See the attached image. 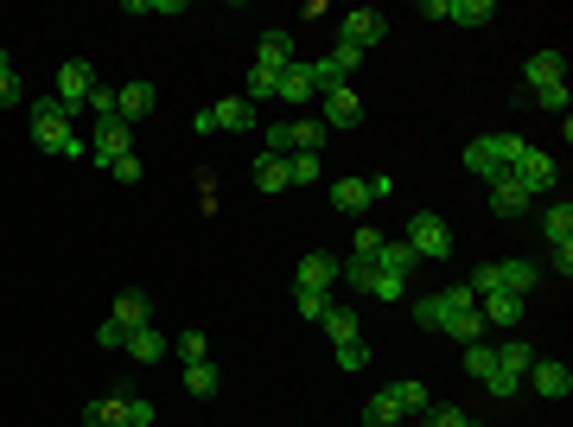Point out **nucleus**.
<instances>
[{
	"label": "nucleus",
	"instance_id": "nucleus-49",
	"mask_svg": "<svg viewBox=\"0 0 573 427\" xmlns=\"http://www.w3.org/2000/svg\"><path fill=\"white\" fill-rule=\"evenodd\" d=\"M128 427H153V402L147 396H128Z\"/></svg>",
	"mask_w": 573,
	"mask_h": 427
},
{
	"label": "nucleus",
	"instance_id": "nucleus-17",
	"mask_svg": "<svg viewBox=\"0 0 573 427\" xmlns=\"http://www.w3.org/2000/svg\"><path fill=\"white\" fill-rule=\"evenodd\" d=\"M542 281V268L523 262V255H510V262H497V294H523L529 300V287Z\"/></svg>",
	"mask_w": 573,
	"mask_h": 427
},
{
	"label": "nucleus",
	"instance_id": "nucleus-23",
	"mask_svg": "<svg viewBox=\"0 0 573 427\" xmlns=\"http://www.w3.org/2000/svg\"><path fill=\"white\" fill-rule=\"evenodd\" d=\"M382 396H389L395 408H402V415H421V408L433 402V396H427V383H414V377H395V383H382Z\"/></svg>",
	"mask_w": 573,
	"mask_h": 427
},
{
	"label": "nucleus",
	"instance_id": "nucleus-18",
	"mask_svg": "<svg viewBox=\"0 0 573 427\" xmlns=\"http://www.w3.org/2000/svg\"><path fill=\"white\" fill-rule=\"evenodd\" d=\"M109 319H121L128 332H141V326H153V300L141 294V287H121V294H115V313H109Z\"/></svg>",
	"mask_w": 573,
	"mask_h": 427
},
{
	"label": "nucleus",
	"instance_id": "nucleus-38",
	"mask_svg": "<svg viewBox=\"0 0 573 427\" xmlns=\"http://www.w3.org/2000/svg\"><path fill=\"white\" fill-rule=\"evenodd\" d=\"M363 294H370V300H382V306H395V300L408 294V281H395V275H376V268H370V281H363Z\"/></svg>",
	"mask_w": 573,
	"mask_h": 427
},
{
	"label": "nucleus",
	"instance_id": "nucleus-43",
	"mask_svg": "<svg viewBox=\"0 0 573 427\" xmlns=\"http://www.w3.org/2000/svg\"><path fill=\"white\" fill-rule=\"evenodd\" d=\"M20 102V71L7 64V51H0V109H13Z\"/></svg>",
	"mask_w": 573,
	"mask_h": 427
},
{
	"label": "nucleus",
	"instance_id": "nucleus-35",
	"mask_svg": "<svg viewBox=\"0 0 573 427\" xmlns=\"http://www.w3.org/2000/svg\"><path fill=\"white\" fill-rule=\"evenodd\" d=\"M421 421H427V427H472V415H465L459 402H427Z\"/></svg>",
	"mask_w": 573,
	"mask_h": 427
},
{
	"label": "nucleus",
	"instance_id": "nucleus-30",
	"mask_svg": "<svg viewBox=\"0 0 573 427\" xmlns=\"http://www.w3.org/2000/svg\"><path fill=\"white\" fill-rule=\"evenodd\" d=\"M274 90H281V71L255 64V71H249V83H242V102H255V109H262V102H274Z\"/></svg>",
	"mask_w": 573,
	"mask_h": 427
},
{
	"label": "nucleus",
	"instance_id": "nucleus-31",
	"mask_svg": "<svg viewBox=\"0 0 573 427\" xmlns=\"http://www.w3.org/2000/svg\"><path fill=\"white\" fill-rule=\"evenodd\" d=\"M185 389H191L198 402H211L217 389H223V377H217V364H211V357H204V364H185Z\"/></svg>",
	"mask_w": 573,
	"mask_h": 427
},
{
	"label": "nucleus",
	"instance_id": "nucleus-21",
	"mask_svg": "<svg viewBox=\"0 0 573 427\" xmlns=\"http://www.w3.org/2000/svg\"><path fill=\"white\" fill-rule=\"evenodd\" d=\"M542 236H548V249H567L573 243V204L567 198H554L548 211H542Z\"/></svg>",
	"mask_w": 573,
	"mask_h": 427
},
{
	"label": "nucleus",
	"instance_id": "nucleus-39",
	"mask_svg": "<svg viewBox=\"0 0 573 427\" xmlns=\"http://www.w3.org/2000/svg\"><path fill=\"white\" fill-rule=\"evenodd\" d=\"M491 370H497V345H484V338L465 345V377H491Z\"/></svg>",
	"mask_w": 573,
	"mask_h": 427
},
{
	"label": "nucleus",
	"instance_id": "nucleus-27",
	"mask_svg": "<svg viewBox=\"0 0 573 427\" xmlns=\"http://www.w3.org/2000/svg\"><path fill=\"white\" fill-rule=\"evenodd\" d=\"M115 96H121V122L128 128L141 122V115H153V83H121Z\"/></svg>",
	"mask_w": 573,
	"mask_h": 427
},
{
	"label": "nucleus",
	"instance_id": "nucleus-16",
	"mask_svg": "<svg viewBox=\"0 0 573 427\" xmlns=\"http://www.w3.org/2000/svg\"><path fill=\"white\" fill-rule=\"evenodd\" d=\"M370 179H357V173H344L338 185H332V211H344V217H363V211H370Z\"/></svg>",
	"mask_w": 573,
	"mask_h": 427
},
{
	"label": "nucleus",
	"instance_id": "nucleus-13",
	"mask_svg": "<svg viewBox=\"0 0 573 427\" xmlns=\"http://www.w3.org/2000/svg\"><path fill=\"white\" fill-rule=\"evenodd\" d=\"M293 287H312V294H332V287H338V262H332L325 249L300 255V275H293Z\"/></svg>",
	"mask_w": 573,
	"mask_h": 427
},
{
	"label": "nucleus",
	"instance_id": "nucleus-50",
	"mask_svg": "<svg viewBox=\"0 0 573 427\" xmlns=\"http://www.w3.org/2000/svg\"><path fill=\"white\" fill-rule=\"evenodd\" d=\"M472 427H478V421H472Z\"/></svg>",
	"mask_w": 573,
	"mask_h": 427
},
{
	"label": "nucleus",
	"instance_id": "nucleus-6",
	"mask_svg": "<svg viewBox=\"0 0 573 427\" xmlns=\"http://www.w3.org/2000/svg\"><path fill=\"white\" fill-rule=\"evenodd\" d=\"M319 96H325V77H319V64L293 58L287 71H281V90H274V102H287L293 115H306V102H319Z\"/></svg>",
	"mask_w": 573,
	"mask_h": 427
},
{
	"label": "nucleus",
	"instance_id": "nucleus-14",
	"mask_svg": "<svg viewBox=\"0 0 573 427\" xmlns=\"http://www.w3.org/2000/svg\"><path fill=\"white\" fill-rule=\"evenodd\" d=\"M548 83H567V58L561 51H535L523 64V90H548Z\"/></svg>",
	"mask_w": 573,
	"mask_h": 427
},
{
	"label": "nucleus",
	"instance_id": "nucleus-11",
	"mask_svg": "<svg viewBox=\"0 0 573 427\" xmlns=\"http://www.w3.org/2000/svg\"><path fill=\"white\" fill-rule=\"evenodd\" d=\"M128 153H134V128H128V122H102V128H96V141H90V160L102 166V173H109L115 160H128Z\"/></svg>",
	"mask_w": 573,
	"mask_h": 427
},
{
	"label": "nucleus",
	"instance_id": "nucleus-29",
	"mask_svg": "<svg viewBox=\"0 0 573 427\" xmlns=\"http://www.w3.org/2000/svg\"><path fill=\"white\" fill-rule=\"evenodd\" d=\"M446 20H459V26H491V20H497V0H446Z\"/></svg>",
	"mask_w": 573,
	"mask_h": 427
},
{
	"label": "nucleus",
	"instance_id": "nucleus-5",
	"mask_svg": "<svg viewBox=\"0 0 573 427\" xmlns=\"http://www.w3.org/2000/svg\"><path fill=\"white\" fill-rule=\"evenodd\" d=\"M402 243L421 255V262H453V224H446L440 211H414Z\"/></svg>",
	"mask_w": 573,
	"mask_h": 427
},
{
	"label": "nucleus",
	"instance_id": "nucleus-48",
	"mask_svg": "<svg viewBox=\"0 0 573 427\" xmlns=\"http://www.w3.org/2000/svg\"><path fill=\"white\" fill-rule=\"evenodd\" d=\"M268 153H281V160L293 153V134H287V122H268Z\"/></svg>",
	"mask_w": 573,
	"mask_h": 427
},
{
	"label": "nucleus",
	"instance_id": "nucleus-1",
	"mask_svg": "<svg viewBox=\"0 0 573 427\" xmlns=\"http://www.w3.org/2000/svg\"><path fill=\"white\" fill-rule=\"evenodd\" d=\"M414 319L421 326H433V332H446V338H459V345H478L484 332V319H478V294L472 287H440V294H427V300H414Z\"/></svg>",
	"mask_w": 573,
	"mask_h": 427
},
{
	"label": "nucleus",
	"instance_id": "nucleus-10",
	"mask_svg": "<svg viewBox=\"0 0 573 427\" xmlns=\"http://www.w3.org/2000/svg\"><path fill=\"white\" fill-rule=\"evenodd\" d=\"M319 122H325V128H357V122H363V96L351 90V83L325 90V96H319Z\"/></svg>",
	"mask_w": 573,
	"mask_h": 427
},
{
	"label": "nucleus",
	"instance_id": "nucleus-22",
	"mask_svg": "<svg viewBox=\"0 0 573 427\" xmlns=\"http://www.w3.org/2000/svg\"><path fill=\"white\" fill-rule=\"evenodd\" d=\"M121 351H128L134 364H160V357H166V332L160 326H141V332H128V345H121Z\"/></svg>",
	"mask_w": 573,
	"mask_h": 427
},
{
	"label": "nucleus",
	"instance_id": "nucleus-36",
	"mask_svg": "<svg viewBox=\"0 0 573 427\" xmlns=\"http://www.w3.org/2000/svg\"><path fill=\"white\" fill-rule=\"evenodd\" d=\"M319 153H287V185H319Z\"/></svg>",
	"mask_w": 573,
	"mask_h": 427
},
{
	"label": "nucleus",
	"instance_id": "nucleus-45",
	"mask_svg": "<svg viewBox=\"0 0 573 427\" xmlns=\"http://www.w3.org/2000/svg\"><path fill=\"white\" fill-rule=\"evenodd\" d=\"M179 357H185V364H204V332H198V326L179 332Z\"/></svg>",
	"mask_w": 573,
	"mask_h": 427
},
{
	"label": "nucleus",
	"instance_id": "nucleus-26",
	"mask_svg": "<svg viewBox=\"0 0 573 427\" xmlns=\"http://www.w3.org/2000/svg\"><path fill=\"white\" fill-rule=\"evenodd\" d=\"M83 427H128V396H102L83 408Z\"/></svg>",
	"mask_w": 573,
	"mask_h": 427
},
{
	"label": "nucleus",
	"instance_id": "nucleus-8",
	"mask_svg": "<svg viewBox=\"0 0 573 427\" xmlns=\"http://www.w3.org/2000/svg\"><path fill=\"white\" fill-rule=\"evenodd\" d=\"M516 185H523L529 198H542V192H554V185H561V160H554V153H542V147H529L523 160H516V173H510Z\"/></svg>",
	"mask_w": 573,
	"mask_h": 427
},
{
	"label": "nucleus",
	"instance_id": "nucleus-40",
	"mask_svg": "<svg viewBox=\"0 0 573 427\" xmlns=\"http://www.w3.org/2000/svg\"><path fill=\"white\" fill-rule=\"evenodd\" d=\"M293 306H300V319H325V313H332V294H312V287H293Z\"/></svg>",
	"mask_w": 573,
	"mask_h": 427
},
{
	"label": "nucleus",
	"instance_id": "nucleus-32",
	"mask_svg": "<svg viewBox=\"0 0 573 427\" xmlns=\"http://www.w3.org/2000/svg\"><path fill=\"white\" fill-rule=\"evenodd\" d=\"M363 427H408V415H402V408H395V402L376 389V396L363 402Z\"/></svg>",
	"mask_w": 573,
	"mask_h": 427
},
{
	"label": "nucleus",
	"instance_id": "nucleus-47",
	"mask_svg": "<svg viewBox=\"0 0 573 427\" xmlns=\"http://www.w3.org/2000/svg\"><path fill=\"white\" fill-rule=\"evenodd\" d=\"M109 173H115L121 185H134V179H141V173H147V166H141V153H128V160H115V166H109Z\"/></svg>",
	"mask_w": 573,
	"mask_h": 427
},
{
	"label": "nucleus",
	"instance_id": "nucleus-37",
	"mask_svg": "<svg viewBox=\"0 0 573 427\" xmlns=\"http://www.w3.org/2000/svg\"><path fill=\"white\" fill-rule=\"evenodd\" d=\"M319 326L332 332V345H351V338H357V313H351V306H332V313H325Z\"/></svg>",
	"mask_w": 573,
	"mask_h": 427
},
{
	"label": "nucleus",
	"instance_id": "nucleus-28",
	"mask_svg": "<svg viewBox=\"0 0 573 427\" xmlns=\"http://www.w3.org/2000/svg\"><path fill=\"white\" fill-rule=\"evenodd\" d=\"M529 204H535V198H529V192H523V185H516V179L491 185V211H497V217H523Z\"/></svg>",
	"mask_w": 573,
	"mask_h": 427
},
{
	"label": "nucleus",
	"instance_id": "nucleus-42",
	"mask_svg": "<svg viewBox=\"0 0 573 427\" xmlns=\"http://www.w3.org/2000/svg\"><path fill=\"white\" fill-rule=\"evenodd\" d=\"M338 370H370V345H363V338H351V345H338Z\"/></svg>",
	"mask_w": 573,
	"mask_h": 427
},
{
	"label": "nucleus",
	"instance_id": "nucleus-33",
	"mask_svg": "<svg viewBox=\"0 0 573 427\" xmlns=\"http://www.w3.org/2000/svg\"><path fill=\"white\" fill-rule=\"evenodd\" d=\"M255 192H287V160L281 153H262V160H255Z\"/></svg>",
	"mask_w": 573,
	"mask_h": 427
},
{
	"label": "nucleus",
	"instance_id": "nucleus-44",
	"mask_svg": "<svg viewBox=\"0 0 573 427\" xmlns=\"http://www.w3.org/2000/svg\"><path fill=\"white\" fill-rule=\"evenodd\" d=\"M96 345H102V351H121V345H128V326H121V319H102V326H96Z\"/></svg>",
	"mask_w": 573,
	"mask_h": 427
},
{
	"label": "nucleus",
	"instance_id": "nucleus-46",
	"mask_svg": "<svg viewBox=\"0 0 573 427\" xmlns=\"http://www.w3.org/2000/svg\"><path fill=\"white\" fill-rule=\"evenodd\" d=\"M376 249H382V236L370 224H357V262H376Z\"/></svg>",
	"mask_w": 573,
	"mask_h": 427
},
{
	"label": "nucleus",
	"instance_id": "nucleus-24",
	"mask_svg": "<svg viewBox=\"0 0 573 427\" xmlns=\"http://www.w3.org/2000/svg\"><path fill=\"white\" fill-rule=\"evenodd\" d=\"M414 262H421V255H414L408 243H382V249H376V275H395V281H408V275H414Z\"/></svg>",
	"mask_w": 573,
	"mask_h": 427
},
{
	"label": "nucleus",
	"instance_id": "nucleus-34",
	"mask_svg": "<svg viewBox=\"0 0 573 427\" xmlns=\"http://www.w3.org/2000/svg\"><path fill=\"white\" fill-rule=\"evenodd\" d=\"M90 115H96V128H102V122H121V96H115V83H102V77H96V90H90Z\"/></svg>",
	"mask_w": 573,
	"mask_h": 427
},
{
	"label": "nucleus",
	"instance_id": "nucleus-4",
	"mask_svg": "<svg viewBox=\"0 0 573 427\" xmlns=\"http://www.w3.org/2000/svg\"><path fill=\"white\" fill-rule=\"evenodd\" d=\"M529 364H535V345H529V338H503V345H497V370L484 377V389H491L497 402H510L516 389H523Z\"/></svg>",
	"mask_w": 573,
	"mask_h": 427
},
{
	"label": "nucleus",
	"instance_id": "nucleus-7",
	"mask_svg": "<svg viewBox=\"0 0 573 427\" xmlns=\"http://www.w3.org/2000/svg\"><path fill=\"white\" fill-rule=\"evenodd\" d=\"M90 90H96V64L90 58H64L58 64V90H51V96L77 115V109H90Z\"/></svg>",
	"mask_w": 573,
	"mask_h": 427
},
{
	"label": "nucleus",
	"instance_id": "nucleus-19",
	"mask_svg": "<svg viewBox=\"0 0 573 427\" xmlns=\"http://www.w3.org/2000/svg\"><path fill=\"white\" fill-rule=\"evenodd\" d=\"M478 319L484 326H523V294H484Z\"/></svg>",
	"mask_w": 573,
	"mask_h": 427
},
{
	"label": "nucleus",
	"instance_id": "nucleus-12",
	"mask_svg": "<svg viewBox=\"0 0 573 427\" xmlns=\"http://www.w3.org/2000/svg\"><path fill=\"white\" fill-rule=\"evenodd\" d=\"M523 383H535V396H548V402H561L567 389H573V370L567 364H554V357H535L529 364V377Z\"/></svg>",
	"mask_w": 573,
	"mask_h": 427
},
{
	"label": "nucleus",
	"instance_id": "nucleus-25",
	"mask_svg": "<svg viewBox=\"0 0 573 427\" xmlns=\"http://www.w3.org/2000/svg\"><path fill=\"white\" fill-rule=\"evenodd\" d=\"M287 134H293V153H319L332 128H325L319 115H293V122H287Z\"/></svg>",
	"mask_w": 573,
	"mask_h": 427
},
{
	"label": "nucleus",
	"instance_id": "nucleus-20",
	"mask_svg": "<svg viewBox=\"0 0 573 427\" xmlns=\"http://www.w3.org/2000/svg\"><path fill=\"white\" fill-rule=\"evenodd\" d=\"M211 115H217V128H230V134H255V102H242V96L211 102Z\"/></svg>",
	"mask_w": 573,
	"mask_h": 427
},
{
	"label": "nucleus",
	"instance_id": "nucleus-15",
	"mask_svg": "<svg viewBox=\"0 0 573 427\" xmlns=\"http://www.w3.org/2000/svg\"><path fill=\"white\" fill-rule=\"evenodd\" d=\"M255 64H268V71H287V64H293V32H287V26H268L262 39H255Z\"/></svg>",
	"mask_w": 573,
	"mask_h": 427
},
{
	"label": "nucleus",
	"instance_id": "nucleus-3",
	"mask_svg": "<svg viewBox=\"0 0 573 427\" xmlns=\"http://www.w3.org/2000/svg\"><path fill=\"white\" fill-rule=\"evenodd\" d=\"M77 115L64 109L58 96H45V102H32V141H39L45 153H64V160H90V141L71 128Z\"/></svg>",
	"mask_w": 573,
	"mask_h": 427
},
{
	"label": "nucleus",
	"instance_id": "nucleus-9",
	"mask_svg": "<svg viewBox=\"0 0 573 427\" xmlns=\"http://www.w3.org/2000/svg\"><path fill=\"white\" fill-rule=\"evenodd\" d=\"M389 39V13L382 7H357V13H344V32H338V45H357V51H370Z\"/></svg>",
	"mask_w": 573,
	"mask_h": 427
},
{
	"label": "nucleus",
	"instance_id": "nucleus-2",
	"mask_svg": "<svg viewBox=\"0 0 573 427\" xmlns=\"http://www.w3.org/2000/svg\"><path fill=\"white\" fill-rule=\"evenodd\" d=\"M523 153H529L523 134H478V141H465L459 160H465V173H478L484 185H503V179L516 173V160H523Z\"/></svg>",
	"mask_w": 573,
	"mask_h": 427
},
{
	"label": "nucleus",
	"instance_id": "nucleus-41",
	"mask_svg": "<svg viewBox=\"0 0 573 427\" xmlns=\"http://www.w3.org/2000/svg\"><path fill=\"white\" fill-rule=\"evenodd\" d=\"M523 96H529V102H542L548 115H561V122H567V102H573V96H567V83H548V90H523Z\"/></svg>",
	"mask_w": 573,
	"mask_h": 427
}]
</instances>
